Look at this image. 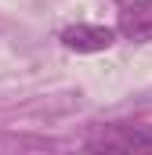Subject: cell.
Instances as JSON below:
<instances>
[{
  "mask_svg": "<svg viewBox=\"0 0 152 155\" xmlns=\"http://www.w3.org/2000/svg\"><path fill=\"white\" fill-rule=\"evenodd\" d=\"M87 152H145L152 148V126L141 123H109L102 134L87 137Z\"/></svg>",
  "mask_w": 152,
  "mask_h": 155,
  "instance_id": "cell-1",
  "label": "cell"
},
{
  "mask_svg": "<svg viewBox=\"0 0 152 155\" xmlns=\"http://www.w3.org/2000/svg\"><path fill=\"white\" fill-rule=\"evenodd\" d=\"M119 36L134 43H152V0H134L119 11Z\"/></svg>",
  "mask_w": 152,
  "mask_h": 155,
  "instance_id": "cell-3",
  "label": "cell"
},
{
  "mask_svg": "<svg viewBox=\"0 0 152 155\" xmlns=\"http://www.w3.org/2000/svg\"><path fill=\"white\" fill-rule=\"evenodd\" d=\"M116 33L119 29H109V25H65L62 29V47H69L76 54H98V51H109L116 43Z\"/></svg>",
  "mask_w": 152,
  "mask_h": 155,
  "instance_id": "cell-2",
  "label": "cell"
}]
</instances>
